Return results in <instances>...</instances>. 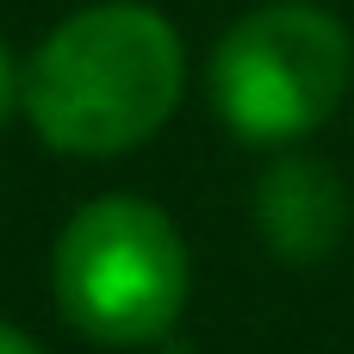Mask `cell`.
I'll return each instance as SVG.
<instances>
[{"mask_svg": "<svg viewBox=\"0 0 354 354\" xmlns=\"http://www.w3.org/2000/svg\"><path fill=\"white\" fill-rule=\"evenodd\" d=\"M187 93V44L143 0L68 12L19 68V112L56 156H124Z\"/></svg>", "mask_w": 354, "mask_h": 354, "instance_id": "obj_1", "label": "cell"}, {"mask_svg": "<svg viewBox=\"0 0 354 354\" xmlns=\"http://www.w3.org/2000/svg\"><path fill=\"white\" fill-rule=\"evenodd\" d=\"M50 292L68 330H81L87 342L149 348L180 324L193 292V261L162 205L106 193L62 224L50 255Z\"/></svg>", "mask_w": 354, "mask_h": 354, "instance_id": "obj_2", "label": "cell"}, {"mask_svg": "<svg viewBox=\"0 0 354 354\" xmlns=\"http://www.w3.org/2000/svg\"><path fill=\"white\" fill-rule=\"evenodd\" d=\"M354 81L348 25L311 0H268L243 12L205 68L212 106L243 143H299L336 118Z\"/></svg>", "mask_w": 354, "mask_h": 354, "instance_id": "obj_3", "label": "cell"}, {"mask_svg": "<svg viewBox=\"0 0 354 354\" xmlns=\"http://www.w3.org/2000/svg\"><path fill=\"white\" fill-rule=\"evenodd\" d=\"M255 230L292 268L330 261L342 230H348V187H342V174L330 162H317V156L268 162V174L255 180Z\"/></svg>", "mask_w": 354, "mask_h": 354, "instance_id": "obj_4", "label": "cell"}, {"mask_svg": "<svg viewBox=\"0 0 354 354\" xmlns=\"http://www.w3.org/2000/svg\"><path fill=\"white\" fill-rule=\"evenodd\" d=\"M19 112V68H12V56H6V44H0V124Z\"/></svg>", "mask_w": 354, "mask_h": 354, "instance_id": "obj_5", "label": "cell"}, {"mask_svg": "<svg viewBox=\"0 0 354 354\" xmlns=\"http://www.w3.org/2000/svg\"><path fill=\"white\" fill-rule=\"evenodd\" d=\"M0 354H44L25 330H12V324H0Z\"/></svg>", "mask_w": 354, "mask_h": 354, "instance_id": "obj_6", "label": "cell"}]
</instances>
